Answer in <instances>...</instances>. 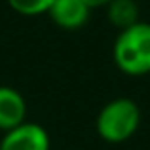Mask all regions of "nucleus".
<instances>
[{"mask_svg": "<svg viewBox=\"0 0 150 150\" xmlns=\"http://www.w3.org/2000/svg\"><path fill=\"white\" fill-rule=\"evenodd\" d=\"M141 125V110L133 99L118 97L106 103L95 120V131L105 143L120 144L129 141Z\"/></svg>", "mask_w": 150, "mask_h": 150, "instance_id": "nucleus-2", "label": "nucleus"}, {"mask_svg": "<svg viewBox=\"0 0 150 150\" xmlns=\"http://www.w3.org/2000/svg\"><path fill=\"white\" fill-rule=\"evenodd\" d=\"M27 122V101L15 88L0 86V131L21 125Z\"/></svg>", "mask_w": 150, "mask_h": 150, "instance_id": "nucleus-5", "label": "nucleus"}, {"mask_svg": "<svg viewBox=\"0 0 150 150\" xmlns=\"http://www.w3.org/2000/svg\"><path fill=\"white\" fill-rule=\"evenodd\" d=\"M0 150H50V135L40 124L27 120L4 133Z\"/></svg>", "mask_w": 150, "mask_h": 150, "instance_id": "nucleus-3", "label": "nucleus"}, {"mask_svg": "<svg viewBox=\"0 0 150 150\" xmlns=\"http://www.w3.org/2000/svg\"><path fill=\"white\" fill-rule=\"evenodd\" d=\"M89 8L84 0H53L48 10L50 19L65 30H76L89 19Z\"/></svg>", "mask_w": 150, "mask_h": 150, "instance_id": "nucleus-4", "label": "nucleus"}, {"mask_svg": "<svg viewBox=\"0 0 150 150\" xmlns=\"http://www.w3.org/2000/svg\"><path fill=\"white\" fill-rule=\"evenodd\" d=\"M106 15L110 25H114L118 30H124L141 21L139 6L135 0H110L106 4Z\"/></svg>", "mask_w": 150, "mask_h": 150, "instance_id": "nucleus-6", "label": "nucleus"}, {"mask_svg": "<svg viewBox=\"0 0 150 150\" xmlns=\"http://www.w3.org/2000/svg\"><path fill=\"white\" fill-rule=\"evenodd\" d=\"M51 2L53 0H8L11 10L17 11L19 15H25V17H34V15L48 13Z\"/></svg>", "mask_w": 150, "mask_h": 150, "instance_id": "nucleus-7", "label": "nucleus"}, {"mask_svg": "<svg viewBox=\"0 0 150 150\" xmlns=\"http://www.w3.org/2000/svg\"><path fill=\"white\" fill-rule=\"evenodd\" d=\"M84 2H86V6H88L89 10H93V8H103V6H106L110 0H84Z\"/></svg>", "mask_w": 150, "mask_h": 150, "instance_id": "nucleus-8", "label": "nucleus"}, {"mask_svg": "<svg viewBox=\"0 0 150 150\" xmlns=\"http://www.w3.org/2000/svg\"><path fill=\"white\" fill-rule=\"evenodd\" d=\"M114 65L127 76L150 72V23L139 21L120 30L112 46Z\"/></svg>", "mask_w": 150, "mask_h": 150, "instance_id": "nucleus-1", "label": "nucleus"}]
</instances>
